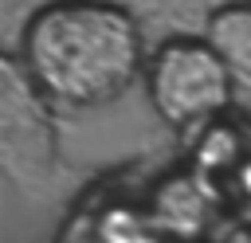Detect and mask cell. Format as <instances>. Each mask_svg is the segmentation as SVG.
<instances>
[{
	"label": "cell",
	"instance_id": "7a4b0ae2",
	"mask_svg": "<svg viewBox=\"0 0 251 243\" xmlns=\"http://www.w3.org/2000/svg\"><path fill=\"white\" fill-rule=\"evenodd\" d=\"M231 67L208 39L173 35L145 63V86L153 110L180 129L208 125L231 102Z\"/></svg>",
	"mask_w": 251,
	"mask_h": 243
},
{
	"label": "cell",
	"instance_id": "3957f363",
	"mask_svg": "<svg viewBox=\"0 0 251 243\" xmlns=\"http://www.w3.org/2000/svg\"><path fill=\"white\" fill-rule=\"evenodd\" d=\"M204 39L220 51V59L231 67L235 78H247L251 82V0L220 4L208 16Z\"/></svg>",
	"mask_w": 251,
	"mask_h": 243
},
{
	"label": "cell",
	"instance_id": "6da1fadb",
	"mask_svg": "<svg viewBox=\"0 0 251 243\" xmlns=\"http://www.w3.org/2000/svg\"><path fill=\"white\" fill-rule=\"evenodd\" d=\"M27 78L63 106H106L145 71V43L133 12L114 0H47L20 31Z\"/></svg>",
	"mask_w": 251,
	"mask_h": 243
}]
</instances>
